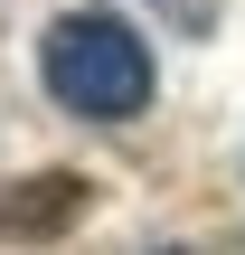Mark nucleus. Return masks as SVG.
<instances>
[{
    "mask_svg": "<svg viewBox=\"0 0 245 255\" xmlns=\"http://www.w3.org/2000/svg\"><path fill=\"white\" fill-rule=\"evenodd\" d=\"M85 208H94V180H85V170H38V180H9V189H0V237L47 246V237H66Z\"/></svg>",
    "mask_w": 245,
    "mask_h": 255,
    "instance_id": "2",
    "label": "nucleus"
},
{
    "mask_svg": "<svg viewBox=\"0 0 245 255\" xmlns=\"http://www.w3.org/2000/svg\"><path fill=\"white\" fill-rule=\"evenodd\" d=\"M38 76H47V95H57L66 114H85V123H132V114L151 104V85H161L142 28H132L123 9H66V19H47Z\"/></svg>",
    "mask_w": 245,
    "mask_h": 255,
    "instance_id": "1",
    "label": "nucleus"
}]
</instances>
